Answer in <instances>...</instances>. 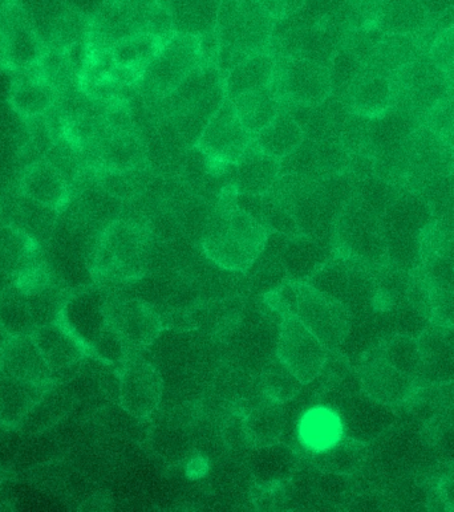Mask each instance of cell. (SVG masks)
<instances>
[{
	"instance_id": "cell-45",
	"label": "cell",
	"mask_w": 454,
	"mask_h": 512,
	"mask_svg": "<svg viewBox=\"0 0 454 512\" xmlns=\"http://www.w3.org/2000/svg\"><path fill=\"white\" fill-rule=\"evenodd\" d=\"M432 324L443 328L454 325V291L432 288Z\"/></svg>"
},
{
	"instance_id": "cell-49",
	"label": "cell",
	"mask_w": 454,
	"mask_h": 512,
	"mask_svg": "<svg viewBox=\"0 0 454 512\" xmlns=\"http://www.w3.org/2000/svg\"><path fill=\"white\" fill-rule=\"evenodd\" d=\"M449 83L454 87V71L448 76Z\"/></svg>"
},
{
	"instance_id": "cell-2",
	"label": "cell",
	"mask_w": 454,
	"mask_h": 512,
	"mask_svg": "<svg viewBox=\"0 0 454 512\" xmlns=\"http://www.w3.org/2000/svg\"><path fill=\"white\" fill-rule=\"evenodd\" d=\"M152 256L149 227L137 219H115L97 238L89 271L104 287L127 286L148 274Z\"/></svg>"
},
{
	"instance_id": "cell-23",
	"label": "cell",
	"mask_w": 454,
	"mask_h": 512,
	"mask_svg": "<svg viewBox=\"0 0 454 512\" xmlns=\"http://www.w3.org/2000/svg\"><path fill=\"white\" fill-rule=\"evenodd\" d=\"M344 437L342 417L332 406L322 402L304 410L297 422L299 446L307 455L330 449Z\"/></svg>"
},
{
	"instance_id": "cell-5",
	"label": "cell",
	"mask_w": 454,
	"mask_h": 512,
	"mask_svg": "<svg viewBox=\"0 0 454 512\" xmlns=\"http://www.w3.org/2000/svg\"><path fill=\"white\" fill-rule=\"evenodd\" d=\"M381 219L387 242L388 264L409 272L419 270L424 235L435 221L432 206L419 194H397Z\"/></svg>"
},
{
	"instance_id": "cell-19",
	"label": "cell",
	"mask_w": 454,
	"mask_h": 512,
	"mask_svg": "<svg viewBox=\"0 0 454 512\" xmlns=\"http://www.w3.org/2000/svg\"><path fill=\"white\" fill-rule=\"evenodd\" d=\"M60 321L74 333L89 353L108 328L105 318V292L95 287H83L72 292L63 308Z\"/></svg>"
},
{
	"instance_id": "cell-24",
	"label": "cell",
	"mask_w": 454,
	"mask_h": 512,
	"mask_svg": "<svg viewBox=\"0 0 454 512\" xmlns=\"http://www.w3.org/2000/svg\"><path fill=\"white\" fill-rule=\"evenodd\" d=\"M242 434L246 444L253 449L281 444L286 428L283 404L267 398L242 410Z\"/></svg>"
},
{
	"instance_id": "cell-3",
	"label": "cell",
	"mask_w": 454,
	"mask_h": 512,
	"mask_svg": "<svg viewBox=\"0 0 454 512\" xmlns=\"http://www.w3.org/2000/svg\"><path fill=\"white\" fill-rule=\"evenodd\" d=\"M265 303L279 316L302 321L330 352L340 351L351 329V314L339 300L303 280H290L267 292Z\"/></svg>"
},
{
	"instance_id": "cell-21",
	"label": "cell",
	"mask_w": 454,
	"mask_h": 512,
	"mask_svg": "<svg viewBox=\"0 0 454 512\" xmlns=\"http://www.w3.org/2000/svg\"><path fill=\"white\" fill-rule=\"evenodd\" d=\"M340 99L346 101L351 113L378 119L393 107L391 77L363 67Z\"/></svg>"
},
{
	"instance_id": "cell-44",
	"label": "cell",
	"mask_w": 454,
	"mask_h": 512,
	"mask_svg": "<svg viewBox=\"0 0 454 512\" xmlns=\"http://www.w3.org/2000/svg\"><path fill=\"white\" fill-rule=\"evenodd\" d=\"M425 430L439 461L444 466L454 467V426L431 424Z\"/></svg>"
},
{
	"instance_id": "cell-18",
	"label": "cell",
	"mask_w": 454,
	"mask_h": 512,
	"mask_svg": "<svg viewBox=\"0 0 454 512\" xmlns=\"http://www.w3.org/2000/svg\"><path fill=\"white\" fill-rule=\"evenodd\" d=\"M32 337L54 375L55 384L70 381L88 353L60 320L36 329Z\"/></svg>"
},
{
	"instance_id": "cell-17",
	"label": "cell",
	"mask_w": 454,
	"mask_h": 512,
	"mask_svg": "<svg viewBox=\"0 0 454 512\" xmlns=\"http://www.w3.org/2000/svg\"><path fill=\"white\" fill-rule=\"evenodd\" d=\"M59 100L58 89L43 75L39 64L15 72L8 88V105L23 121L44 119L54 111Z\"/></svg>"
},
{
	"instance_id": "cell-26",
	"label": "cell",
	"mask_w": 454,
	"mask_h": 512,
	"mask_svg": "<svg viewBox=\"0 0 454 512\" xmlns=\"http://www.w3.org/2000/svg\"><path fill=\"white\" fill-rule=\"evenodd\" d=\"M423 359V388L454 381V344L445 329L432 324L417 337Z\"/></svg>"
},
{
	"instance_id": "cell-36",
	"label": "cell",
	"mask_w": 454,
	"mask_h": 512,
	"mask_svg": "<svg viewBox=\"0 0 454 512\" xmlns=\"http://www.w3.org/2000/svg\"><path fill=\"white\" fill-rule=\"evenodd\" d=\"M165 40L152 34L128 36L109 50L113 63L119 69L131 73H143L151 60L160 51Z\"/></svg>"
},
{
	"instance_id": "cell-32",
	"label": "cell",
	"mask_w": 454,
	"mask_h": 512,
	"mask_svg": "<svg viewBox=\"0 0 454 512\" xmlns=\"http://www.w3.org/2000/svg\"><path fill=\"white\" fill-rule=\"evenodd\" d=\"M238 119L253 136L265 129L282 111V100L273 87L242 93L231 99Z\"/></svg>"
},
{
	"instance_id": "cell-34",
	"label": "cell",
	"mask_w": 454,
	"mask_h": 512,
	"mask_svg": "<svg viewBox=\"0 0 454 512\" xmlns=\"http://www.w3.org/2000/svg\"><path fill=\"white\" fill-rule=\"evenodd\" d=\"M367 445L344 437L332 448L320 453L308 454L315 470L328 474L354 475L362 469L366 461Z\"/></svg>"
},
{
	"instance_id": "cell-11",
	"label": "cell",
	"mask_w": 454,
	"mask_h": 512,
	"mask_svg": "<svg viewBox=\"0 0 454 512\" xmlns=\"http://www.w3.org/2000/svg\"><path fill=\"white\" fill-rule=\"evenodd\" d=\"M404 181L415 186L445 180L454 173V149L424 125H417L400 150Z\"/></svg>"
},
{
	"instance_id": "cell-14",
	"label": "cell",
	"mask_w": 454,
	"mask_h": 512,
	"mask_svg": "<svg viewBox=\"0 0 454 512\" xmlns=\"http://www.w3.org/2000/svg\"><path fill=\"white\" fill-rule=\"evenodd\" d=\"M253 141V134L243 127L231 101L225 99L194 148L218 164L234 166L245 156Z\"/></svg>"
},
{
	"instance_id": "cell-4",
	"label": "cell",
	"mask_w": 454,
	"mask_h": 512,
	"mask_svg": "<svg viewBox=\"0 0 454 512\" xmlns=\"http://www.w3.org/2000/svg\"><path fill=\"white\" fill-rule=\"evenodd\" d=\"M275 23L259 0H222L214 28L220 71L227 73L243 60L270 51Z\"/></svg>"
},
{
	"instance_id": "cell-51",
	"label": "cell",
	"mask_w": 454,
	"mask_h": 512,
	"mask_svg": "<svg viewBox=\"0 0 454 512\" xmlns=\"http://www.w3.org/2000/svg\"><path fill=\"white\" fill-rule=\"evenodd\" d=\"M2 425H3L2 418H0V428H2Z\"/></svg>"
},
{
	"instance_id": "cell-31",
	"label": "cell",
	"mask_w": 454,
	"mask_h": 512,
	"mask_svg": "<svg viewBox=\"0 0 454 512\" xmlns=\"http://www.w3.org/2000/svg\"><path fill=\"white\" fill-rule=\"evenodd\" d=\"M421 55L424 54L419 35L383 34L374 54L363 67L391 77Z\"/></svg>"
},
{
	"instance_id": "cell-40",
	"label": "cell",
	"mask_w": 454,
	"mask_h": 512,
	"mask_svg": "<svg viewBox=\"0 0 454 512\" xmlns=\"http://www.w3.org/2000/svg\"><path fill=\"white\" fill-rule=\"evenodd\" d=\"M303 383L277 356L267 361L259 376V388L267 398L287 404L302 393Z\"/></svg>"
},
{
	"instance_id": "cell-50",
	"label": "cell",
	"mask_w": 454,
	"mask_h": 512,
	"mask_svg": "<svg viewBox=\"0 0 454 512\" xmlns=\"http://www.w3.org/2000/svg\"><path fill=\"white\" fill-rule=\"evenodd\" d=\"M3 478V470L0 469V486H2Z\"/></svg>"
},
{
	"instance_id": "cell-43",
	"label": "cell",
	"mask_w": 454,
	"mask_h": 512,
	"mask_svg": "<svg viewBox=\"0 0 454 512\" xmlns=\"http://www.w3.org/2000/svg\"><path fill=\"white\" fill-rule=\"evenodd\" d=\"M429 59L447 75L454 71V24L440 31L428 48Z\"/></svg>"
},
{
	"instance_id": "cell-7",
	"label": "cell",
	"mask_w": 454,
	"mask_h": 512,
	"mask_svg": "<svg viewBox=\"0 0 454 512\" xmlns=\"http://www.w3.org/2000/svg\"><path fill=\"white\" fill-rule=\"evenodd\" d=\"M202 63L198 36L173 34L144 68L140 91L148 108L168 99Z\"/></svg>"
},
{
	"instance_id": "cell-6",
	"label": "cell",
	"mask_w": 454,
	"mask_h": 512,
	"mask_svg": "<svg viewBox=\"0 0 454 512\" xmlns=\"http://www.w3.org/2000/svg\"><path fill=\"white\" fill-rule=\"evenodd\" d=\"M332 245L335 254L359 260L367 266L379 268L388 264L381 214L354 193L336 218Z\"/></svg>"
},
{
	"instance_id": "cell-30",
	"label": "cell",
	"mask_w": 454,
	"mask_h": 512,
	"mask_svg": "<svg viewBox=\"0 0 454 512\" xmlns=\"http://www.w3.org/2000/svg\"><path fill=\"white\" fill-rule=\"evenodd\" d=\"M47 390L15 377L0 375V418L3 425L15 428L22 424Z\"/></svg>"
},
{
	"instance_id": "cell-48",
	"label": "cell",
	"mask_w": 454,
	"mask_h": 512,
	"mask_svg": "<svg viewBox=\"0 0 454 512\" xmlns=\"http://www.w3.org/2000/svg\"><path fill=\"white\" fill-rule=\"evenodd\" d=\"M445 329V335H447L448 339L452 341L454 344V325L452 327L444 328Z\"/></svg>"
},
{
	"instance_id": "cell-25",
	"label": "cell",
	"mask_w": 454,
	"mask_h": 512,
	"mask_svg": "<svg viewBox=\"0 0 454 512\" xmlns=\"http://www.w3.org/2000/svg\"><path fill=\"white\" fill-rule=\"evenodd\" d=\"M279 176L281 160L262 152L253 141L245 156L234 165L235 193L265 195L273 188Z\"/></svg>"
},
{
	"instance_id": "cell-10",
	"label": "cell",
	"mask_w": 454,
	"mask_h": 512,
	"mask_svg": "<svg viewBox=\"0 0 454 512\" xmlns=\"http://www.w3.org/2000/svg\"><path fill=\"white\" fill-rule=\"evenodd\" d=\"M105 318L128 357L151 347L164 329L161 315L143 299L105 294Z\"/></svg>"
},
{
	"instance_id": "cell-22",
	"label": "cell",
	"mask_w": 454,
	"mask_h": 512,
	"mask_svg": "<svg viewBox=\"0 0 454 512\" xmlns=\"http://www.w3.org/2000/svg\"><path fill=\"white\" fill-rule=\"evenodd\" d=\"M420 271L432 288L454 291V233L436 221L424 235Z\"/></svg>"
},
{
	"instance_id": "cell-28",
	"label": "cell",
	"mask_w": 454,
	"mask_h": 512,
	"mask_svg": "<svg viewBox=\"0 0 454 512\" xmlns=\"http://www.w3.org/2000/svg\"><path fill=\"white\" fill-rule=\"evenodd\" d=\"M174 34L200 36L214 31L222 0H165Z\"/></svg>"
},
{
	"instance_id": "cell-27",
	"label": "cell",
	"mask_w": 454,
	"mask_h": 512,
	"mask_svg": "<svg viewBox=\"0 0 454 512\" xmlns=\"http://www.w3.org/2000/svg\"><path fill=\"white\" fill-rule=\"evenodd\" d=\"M431 15L421 0H378L376 27L384 34L421 35Z\"/></svg>"
},
{
	"instance_id": "cell-8",
	"label": "cell",
	"mask_w": 454,
	"mask_h": 512,
	"mask_svg": "<svg viewBox=\"0 0 454 512\" xmlns=\"http://www.w3.org/2000/svg\"><path fill=\"white\" fill-rule=\"evenodd\" d=\"M393 107L413 123H423L425 115L451 88L447 75L428 55L400 68L391 76Z\"/></svg>"
},
{
	"instance_id": "cell-35",
	"label": "cell",
	"mask_w": 454,
	"mask_h": 512,
	"mask_svg": "<svg viewBox=\"0 0 454 512\" xmlns=\"http://www.w3.org/2000/svg\"><path fill=\"white\" fill-rule=\"evenodd\" d=\"M97 185L119 201H136L153 185L154 174L147 169L100 170L92 172Z\"/></svg>"
},
{
	"instance_id": "cell-29",
	"label": "cell",
	"mask_w": 454,
	"mask_h": 512,
	"mask_svg": "<svg viewBox=\"0 0 454 512\" xmlns=\"http://www.w3.org/2000/svg\"><path fill=\"white\" fill-rule=\"evenodd\" d=\"M277 56L274 52H262L235 65L224 79L226 99H234L242 93L257 91L273 84Z\"/></svg>"
},
{
	"instance_id": "cell-39",
	"label": "cell",
	"mask_w": 454,
	"mask_h": 512,
	"mask_svg": "<svg viewBox=\"0 0 454 512\" xmlns=\"http://www.w3.org/2000/svg\"><path fill=\"white\" fill-rule=\"evenodd\" d=\"M379 349L393 367L412 377L419 388H423V359H421L420 345L416 337H389Z\"/></svg>"
},
{
	"instance_id": "cell-42",
	"label": "cell",
	"mask_w": 454,
	"mask_h": 512,
	"mask_svg": "<svg viewBox=\"0 0 454 512\" xmlns=\"http://www.w3.org/2000/svg\"><path fill=\"white\" fill-rule=\"evenodd\" d=\"M419 392L431 406L433 412L431 424L454 426V381L424 386L419 389Z\"/></svg>"
},
{
	"instance_id": "cell-20",
	"label": "cell",
	"mask_w": 454,
	"mask_h": 512,
	"mask_svg": "<svg viewBox=\"0 0 454 512\" xmlns=\"http://www.w3.org/2000/svg\"><path fill=\"white\" fill-rule=\"evenodd\" d=\"M0 375L51 389L54 375L31 336H11L0 349Z\"/></svg>"
},
{
	"instance_id": "cell-41",
	"label": "cell",
	"mask_w": 454,
	"mask_h": 512,
	"mask_svg": "<svg viewBox=\"0 0 454 512\" xmlns=\"http://www.w3.org/2000/svg\"><path fill=\"white\" fill-rule=\"evenodd\" d=\"M421 125L427 127L454 149V87L452 85L448 92L429 109Z\"/></svg>"
},
{
	"instance_id": "cell-13",
	"label": "cell",
	"mask_w": 454,
	"mask_h": 512,
	"mask_svg": "<svg viewBox=\"0 0 454 512\" xmlns=\"http://www.w3.org/2000/svg\"><path fill=\"white\" fill-rule=\"evenodd\" d=\"M164 397V377L153 363L128 357L119 373V402L124 412L136 420H147L160 408Z\"/></svg>"
},
{
	"instance_id": "cell-37",
	"label": "cell",
	"mask_w": 454,
	"mask_h": 512,
	"mask_svg": "<svg viewBox=\"0 0 454 512\" xmlns=\"http://www.w3.org/2000/svg\"><path fill=\"white\" fill-rule=\"evenodd\" d=\"M0 324L10 336H31L36 331L27 294L12 280L0 288Z\"/></svg>"
},
{
	"instance_id": "cell-33",
	"label": "cell",
	"mask_w": 454,
	"mask_h": 512,
	"mask_svg": "<svg viewBox=\"0 0 454 512\" xmlns=\"http://www.w3.org/2000/svg\"><path fill=\"white\" fill-rule=\"evenodd\" d=\"M303 140L304 133L301 125L285 108H282L278 116L265 129L254 136V144L262 152L278 160L289 156L302 144Z\"/></svg>"
},
{
	"instance_id": "cell-16",
	"label": "cell",
	"mask_w": 454,
	"mask_h": 512,
	"mask_svg": "<svg viewBox=\"0 0 454 512\" xmlns=\"http://www.w3.org/2000/svg\"><path fill=\"white\" fill-rule=\"evenodd\" d=\"M70 176L54 160L31 161L20 173L19 194L48 209L63 213L74 198Z\"/></svg>"
},
{
	"instance_id": "cell-12",
	"label": "cell",
	"mask_w": 454,
	"mask_h": 512,
	"mask_svg": "<svg viewBox=\"0 0 454 512\" xmlns=\"http://www.w3.org/2000/svg\"><path fill=\"white\" fill-rule=\"evenodd\" d=\"M275 356L301 383L308 385L322 375L330 351L302 321L283 315L279 321Z\"/></svg>"
},
{
	"instance_id": "cell-9",
	"label": "cell",
	"mask_w": 454,
	"mask_h": 512,
	"mask_svg": "<svg viewBox=\"0 0 454 512\" xmlns=\"http://www.w3.org/2000/svg\"><path fill=\"white\" fill-rule=\"evenodd\" d=\"M277 56L271 87L282 100V108L314 107L332 95L330 67L303 58Z\"/></svg>"
},
{
	"instance_id": "cell-46",
	"label": "cell",
	"mask_w": 454,
	"mask_h": 512,
	"mask_svg": "<svg viewBox=\"0 0 454 512\" xmlns=\"http://www.w3.org/2000/svg\"><path fill=\"white\" fill-rule=\"evenodd\" d=\"M275 20L289 18L303 7L304 0H259Z\"/></svg>"
},
{
	"instance_id": "cell-47",
	"label": "cell",
	"mask_w": 454,
	"mask_h": 512,
	"mask_svg": "<svg viewBox=\"0 0 454 512\" xmlns=\"http://www.w3.org/2000/svg\"><path fill=\"white\" fill-rule=\"evenodd\" d=\"M10 335H8L6 329L2 327L0 324V349L3 348V345L7 343V340L10 339Z\"/></svg>"
},
{
	"instance_id": "cell-15",
	"label": "cell",
	"mask_w": 454,
	"mask_h": 512,
	"mask_svg": "<svg viewBox=\"0 0 454 512\" xmlns=\"http://www.w3.org/2000/svg\"><path fill=\"white\" fill-rule=\"evenodd\" d=\"M355 368L364 392L393 408L404 405L420 389L412 377L393 367L379 348L360 357Z\"/></svg>"
},
{
	"instance_id": "cell-1",
	"label": "cell",
	"mask_w": 454,
	"mask_h": 512,
	"mask_svg": "<svg viewBox=\"0 0 454 512\" xmlns=\"http://www.w3.org/2000/svg\"><path fill=\"white\" fill-rule=\"evenodd\" d=\"M267 241L266 227L227 199L206 218L201 249L222 270L246 274L265 251Z\"/></svg>"
},
{
	"instance_id": "cell-38",
	"label": "cell",
	"mask_w": 454,
	"mask_h": 512,
	"mask_svg": "<svg viewBox=\"0 0 454 512\" xmlns=\"http://www.w3.org/2000/svg\"><path fill=\"white\" fill-rule=\"evenodd\" d=\"M38 246L8 223L0 227V283L7 284L4 283L6 280H12L20 267L34 258Z\"/></svg>"
}]
</instances>
